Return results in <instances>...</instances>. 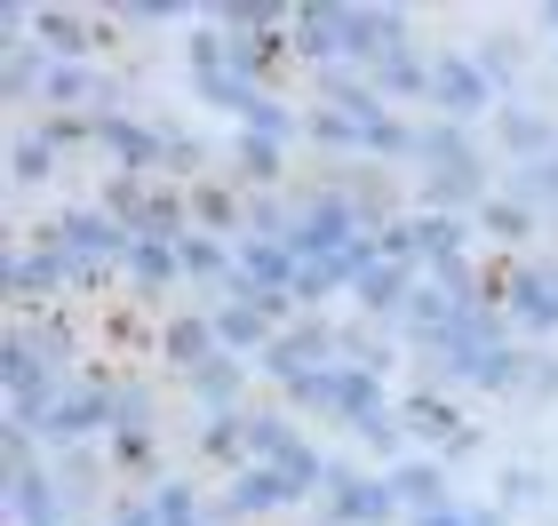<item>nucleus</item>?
Wrapping results in <instances>:
<instances>
[{"instance_id": "5", "label": "nucleus", "mask_w": 558, "mask_h": 526, "mask_svg": "<svg viewBox=\"0 0 558 526\" xmlns=\"http://www.w3.org/2000/svg\"><path fill=\"white\" fill-rule=\"evenodd\" d=\"M502 311H511L519 328L550 335L558 328V271H511V280H502Z\"/></svg>"}, {"instance_id": "4", "label": "nucleus", "mask_w": 558, "mask_h": 526, "mask_svg": "<svg viewBox=\"0 0 558 526\" xmlns=\"http://www.w3.org/2000/svg\"><path fill=\"white\" fill-rule=\"evenodd\" d=\"M391 503H399V487H384V479H360V470L327 479V518H343V526H384Z\"/></svg>"}, {"instance_id": "20", "label": "nucleus", "mask_w": 558, "mask_h": 526, "mask_svg": "<svg viewBox=\"0 0 558 526\" xmlns=\"http://www.w3.org/2000/svg\"><path fill=\"white\" fill-rule=\"evenodd\" d=\"M478 216H487V232H495V240H526V232H535V216H526V199H487V208H478Z\"/></svg>"}, {"instance_id": "28", "label": "nucleus", "mask_w": 558, "mask_h": 526, "mask_svg": "<svg viewBox=\"0 0 558 526\" xmlns=\"http://www.w3.org/2000/svg\"><path fill=\"white\" fill-rule=\"evenodd\" d=\"M543 24H550V33H558V0H550V9H543Z\"/></svg>"}, {"instance_id": "14", "label": "nucleus", "mask_w": 558, "mask_h": 526, "mask_svg": "<svg viewBox=\"0 0 558 526\" xmlns=\"http://www.w3.org/2000/svg\"><path fill=\"white\" fill-rule=\"evenodd\" d=\"M129 271H136L144 288H168L175 271H184V240H136L129 247Z\"/></svg>"}, {"instance_id": "9", "label": "nucleus", "mask_w": 558, "mask_h": 526, "mask_svg": "<svg viewBox=\"0 0 558 526\" xmlns=\"http://www.w3.org/2000/svg\"><path fill=\"white\" fill-rule=\"evenodd\" d=\"M33 33H40V48H48V64H81V48L96 40L72 9H33Z\"/></svg>"}, {"instance_id": "16", "label": "nucleus", "mask_w": 558, "mask_h": 526, "mask_svg": "<svg viewBox=\"0 0 558 526\" xmlns=\"http://www.w3.org/2000/svg\"><path fill=\"white\" fill-rule=\"evenodd\" d=\"M48 105H57V112H72V105H88V96H105V88H96V72L88 64H48Z\"/></svg>"}, {"instance_id": "1", "label": "nucleus", "mask_w": 558, "mask_h": 526, "mask_svg": "<svg viewBox=\"0 0 558 526\" xmlns=\"http://www.w3.org/2000/svg\"><path fill=\"white\" fill-rule=\"evenodd\" d=\"M288 247H295V264L351 256V247H360V199H343V192H319L312 208H303V216L288 223Z\"/></svg>"}, {"instance_id": "12", "label": "nucleus", "mask_w": 558, "mask_h": 526, "mask_svg": "<svg viewBox=\"0 0 558 526\" xmlns=\"http://www.w3.org/2000/svg\"><path fill=\"white\" fill-rule=\"evenodd\" d=\"M351 295H360L367 311H399V304H408V264H384V256H375V264L360 271V288H351Z\"/></svg>"}, {"instance_id": "22", "label": "nucleus", "mask_w": 558, "mask_h": 526, "mask_svg": "<svg viewBox=\"0 0 558 526\" xmlns=\"http://www.w3.org/2000/svg\"><path fill=\"white\" fill-rule=\"evenodd\" d=\"M240 175L271 184V175H279V144H271V136H240Z\"/></svg>"}, {"instance_id": "13", "label": "nucleus", "mask_w": 558, "mask_h": 526, "mask_svg": "<svg viewBox=\"0 0 558 526\" xmlns=\"http://www.w3.org/2000/svg\"><path fill=\"white\" fill-rule=\"evenodd\" d=\"M415 256L454 271V264H463V223H454V216H415Z\"/></svg>"}, {"instance_id": "7", "label": "nucleus", "mask_w": 558, "mask_h": 526, "mask_svg": "<svg viewBox=\"0 0 558 526\" xmlns=\"http://www.w3.org/2000/svg\"><path fill=\"white\" fill-rule=\"evenodd\" d=\"M303 494H312V479H295L279 463H247L232 487V511H279V503H303Z\"/></svg>"}, {"instance_id": "10", "label": "nucleus", "mask_w": 558, "mask_h": 526, "mask_svg": "<svg viewBox=\"0 0 558 526\" xmlns=\"http://www.w3.org/2000/svg\"><path fill=\"white\" fill-rule=\"evenodd\" d=\"M399 415H408V431H415V439H447V447H463V439H471L463 423H454V407H447L439 391H415Z\"/></svg>"}, {"instance_id": "18", "label": "nucleus", "mask_w": 558, "mask_h": 526, "mask_svg": "<svg viewBox=\"0 0 558 526\" xmlns=\"http://www.w3.org/2000/svg\"><path fill=\"white\" fill-rule=\"evenodd\" d=\"M391 487H399V503H415V511H447V494H439V470H430V463H408Z\"/></svg>"}, {"instance_id": "27", "label": "nucleus", "mask_w": 558, "mask_h": 526, "mask_svg": "<svg viewBox=\"0 0 558 526\" xmlns=\"http://www.w3.org/2000/svg\"><path fill=\"white\" fill-rule=\"evenodd\" d=\"M415 526H471V511H454V503H447V511H423Z\"/></svg>"}, {"instance_id": "11", "label": "nucleus", "mask_w": 558, "mask_h": 526, "mask_svg": "<svg viewBox=\"0 0 558 526\" xmlns=\"http://www.w3.org/2000/svg\"><path fill=\"white\" fill-rule=\"evenodd\" d=\"M216 343H223V351L271 343V311H264V304H223V311H216Z\"/></svg>"}, {"instance_id": "24", "label": "nucleus", "mask_w": 558, "mask_h": 526, "mask_svg": "<svg viewBox=\"0 0 558 526\" xmlns=\"http://www.w3.org/2000/svg\"><path fill=\"white\" fill-rule=\"evenodd\" d=\"M48 152H57L48 136H16V184H40V175H48Z\"/></svg>"}, {"instance_id": "19", "label": "nucleus", "mask_w": 558, "mask_h": 526, "mask_svg": "<svg viewBox=\"0 0 558 526\" xmlns=\"http://www.w3.org/2000/svg\"><path fill=\"white\" fill-rule=\"evenodd\" d=\"M33 88H48L40 48H33V40H9V96H33Z\"/></svg>"}, {"instance_id": "26", "label": "nucleus", "mask_w": 558, "mask_h": 526, "mask_svg": "<svg viewBox=\"0 0 558 526\" xmlns=\"http://www.w3.org/2000/svg\"><path fill=\"white\" fill-rule=\"evenodd\" d=\"M192 208H199V223H216V232H232V216H240V208H232V199H223V192H199Z\"/></svg>"}, {"instance_id": "6", "label": "nucleus", "mask_w": 558, "mask_h": 526, "mask_svg": "<svg viewBox=\"0 0 558 526\" xmlns=\"http://www.w3.org/2000/svg\"><path fill=\"white\" fill-rule=\"evenodd\" d=\"M96 144H105L129 175L168 168V136H151V129H136V120H120V112H96Z\"/></svg>"}, {"instance_id": "17", "label": "nucleus", "mask_w": 558, "mask_h": 526, "mask_svg": "<svg viewBox=\"0 0 558 526\" xmlns=\"http://www.w3.org/2000/svg\"><path fill=\"white\" fill-rule=\"evenodd\" d=\"M192 391H199V399H208V415H232V407H223V399H232V391H240V359H208V367H199V375H192Z\"/></svg>"}, {"instance_id": "3", "label": "nucleus", "mask_w": 558, "mask_h": 526, "mask_svg": "<svg viewBox=\"0 0 558 526\" xmlns=\"http://www.w3.org/2000/svg\"><path fill=\"white\" fill-rule=\"evenodd\" d=\"M408 48V16L399 9H343V57L351 64H384V57H399Z\"/></svg>"}, {"instance_id": "2", "label": "nucleus", "mask_w": 558, "mask_h": 526, "mask_svg": "<svg viewBox=\"0 0 558 526\" xmlns=\"http://www.w3.org/2000/svg\"><path fill=\"white\" fill-rule=\"evenodd\" d=\"M430 105H439L447 120L487 112L495 105V81L478 72V57H430Z\"/></svg>"}, {"instance_id": "8", "label": "nucleus", "mask_w": 558, "mask_h": 526, "mask_svg": "<svg viewBox=\"0 0 558 526\" xmlns=\"http://www.w3.org/2000/svg\"><path fill=\"white\" fill-rule=\"evenodd\" d=\"M9 503H16V526H64V494L48 487V470H16Z\"/></svg>"}, {"instance_id": "15", "label": "nucleus", "mask_w": 558, "mask_h": 526, "mask_svg": "<svg viewBox=\"0 0 558 526\" xmlns=\"http://www.w3.org/2000/svg\"><path fill=\"white\" fill-rule=\"evenodd\" d=\"M168 359L199 375V367L216 359V328H208V319H175V328H168Z\"/></svg>"}, {"instance_id": "25", "label": "nucleus", "mask_w": 558, "mask_h": 526, "mask_svg": "<svg viewBox=\"0 0 558 526\" xmlns=\"http://www.w3.org/2000/svg\"><path fill=\"white\" fill-rule=\"evenodd\" d=\"M184 271H199V280H216V271H223V247H216V240H184Z\"/></svg>"}, {"instance_id": "21", "label": "nucleus", "mask_w": 558, "mask_h": 526, "mask_svg": "<svg viewBox=\"0 0 558 526\" xmlns=\"http://www.w3.org/2000/svg\"><path fill=\"white\" fill-rule=\"evenodd\" d=\"M151 511H160V526H199V503H192V487H160V494H151Z\"/></svg>"}, {"instance_id": "23", "label": "nucleus", "mask_w": 558, "mask_h": 526, "mask_svg": "<svg viewBox=\"0 0 558 526\" xmlns=\"http://www.w3.org/2000/svg\"><path fill=\"white\" fill-rule=\"evenodd\" d=\"M511 192H519V199H558V152L535 160V168H519V175H511Z\"/></svg>"}]
</instances>
